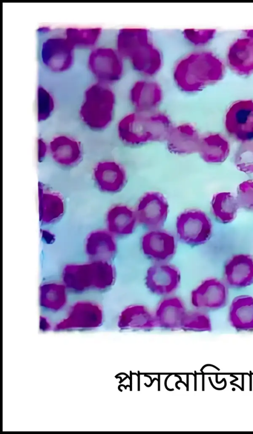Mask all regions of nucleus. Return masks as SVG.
<instances>
[{
	"label": "nucleus",
	"instance_id": "obj_1",
	"mask_svg": "<svg viewBox=\"0 0 253 434\" xmlns=\"http://www.w3.org/2000/svg\"><path fill=\"white\" fill-rule=\"evenodd\" d=\"M225 71L222 61L212 52L202 50L189 52L175 63L172 75L181 91L194 93L222 78Z\"/></svg>",
	"mask_w": 253,
	"mask_h": 434
},
{
	"label": "nucleus",
	"instance_id": "obj_2",
	"mask_svg": "<svg viewBox=\"0 0 253 434\" xmlns=\"http://www.w3.org/2000/svg\"><path fill=\"white\" fill-rule=\"evenodd\" d=\"M172 126L169 116L159 110L149 112L133 111L120 119L117 133L125 145L137 146L166 141Z\"/></svg>",
	"mask_w": 253,
	"mask_h": 434
},
{
	"label": "nucleus",
	"instance_id": "obj_3",
	"mask_svg": "<svg viewBox=\"0 0 253 434\" xmlns=\"http://www.w3.org/2000/svg\"><path fill=\"white\" fill-rule=\"evenodd\" d=\"M115 106L116 96L111 86L96 81L84 92L79 109L80 119L92 131L104 130L113 120Z\"/></svg>",
	"mask_w": 253,
	"mask_h": 434
},
{
	"label": "nucleus",
	"instance_id": "obj_4",
	"mask_svg": "<svg viewBox=\"0 0 253 434\" xmlns=\"http://www.w3.org/2000/svg\"><path fill=\"white\" fill-rule=\"evenodd\" d=\"M125 61L115 47L100 46L89 54L87 67L96 81L111 86L123 78Z\"/></svg>",
	"mask_w": 253,
	"mask_h": 434
},
{
	"label": "nucleus",
	"instance_id": "obj_5",
	"mask_svg": "<svg viewBox=\"0 0 253 434\" xmlns=\"http://www.w3.org/2000/svg\"><path fill=\"white\" fill-rule=\"evenodd\" d=\"M179 239L190 246L205 243L212 232L211 220L207 215L199 210H190L182 213L176 222Z\"/></svg>",
	"mask_w": 253,
	"mask_h": 434
},
{
	"label": "nucleus",
	"instance_id": "obj_6",
	"mask_svg": "<svg viewBox=\"0 0 253 434\" xmlns=\"http://www.w3.org/2000/svg\"><path fill=\"white\" fill-rule=\"evenodd\" d=\"M75 48L64 34L52 35L42 44L40 52L41 61L50 71H66L73 64Z\"/></svg>",
	"mask_w": 253,
	"mask_h": 434
},
{
	"label": "nucleus",
	"instance_id": "obj_7",
	"mask_svg": "<svg viewBox=\"0 0 253 434\" xmlns=\"http://www.w3.org/2000/svg\"><path fill=\"white\" fill-rule=\"evenodd\" d=\"M228 134L242 143L253 141V100H239L228 109L225 118Z\"/></svg>",
	"mask_w": 253,
	"mask_h": 434
},
{
	"label": "nucleus",
	"instance_id": "obj_8",
	"mask_svg": "<svg viewBox=\"0 0 253 434\" xmlns=\"http://www.w3.org/2000/svg\"><path fill=\"white\" fill-rule=\"evenodd\" d=\"M169 205L161 193L150 191L140 199L135 210L137 221L150 230L161 229L167 219Z\"/></svg>",
	"mask_w": 253,
	"mask_h": 434
},
{
	"label": "nucleus",
	"instance_id": "obj_9",
	"mask_svg": "<svg viewBox=\"0 0 253 434\" xmlns=\"http://www.w3.org/2000/svg\"><path fill=\"white\" fill-rule=\"evenodd\" d=\"M163 96L162 88L158 81L153 78L142 77L132 84L128 99L133 111L149 112L158 110Z\"/></svg>",
	"mask_w": 253,
	"mask_h": 434
},
{
	"label": "nucleus",
	"instance_id": "obj_10",
	"mask_svg": "<svg viewBox=\"0 0 253 434\" xmlns=\"http://www.w3.org/2000/svg\"><path fill=\"white\" fill-rule=\"evenodd\" d=\"M191 303L198 310H215L227 303L228 290L225 284L215 278L203 281L191 293Z\"/></svg>",
	"mask_w": 253,
	"mask_h": 434
},
{
	"label": "nucleus",
	"instance_id": "obj_11",
	"mask_svg": "<svg viewBox=\"0 0 253 434\" xmlns=\"http://www.w3.org/2000/svg\"><path fill=\"white\" fill-rule=\"evenodd\" d=\"M180 280V272L176 266L167 263H157L148 269L145 284L153 293L166 296L176 290Z\"/></svg>",
	"mask_w": 253,
	"mask_h": 434
},
{
	"label": "nucleus",
	"instance_id": "obj_12",
	"mask_svg": "<svg viewBox=\"0 0 253 434\" xmlns=\"http://www.w3.org/2000/svg\"><path fill=\"white\" fill-rule=\"evenodd\" d=\"M141 247L144 254L157 263H166L176 251L173 235L161 229L150 230L145 234L142 239Z\"/></svg>",
	"mask_w": 253,
	"mask_h": 434
},
{
	"label": "nucleus",
	"instance_id": "obj_13",
	"mask_svg": "<svg viewBox=\"0 0 253 434\" xmlns=\"http://www.w3.org/2000/svg\"><path fill=\"white\" fill-rule=\"evenodd\" d=\"M93 178L98 189L108 193L120 192L127 181L123 166L112 160L98 162L93 169Z\"/></svg>",
	"mask_w": 253,
	"mask_h": 434
},
{
	"label": "nucleus",
	"instance_id": "obj_14",
	"mask_svg": "<svg viewBox=\"0 0 253 434\" xmlns=\"http://www.w3.org/2000/svg\"><path fill=\"white\" fill-rule=\"evenodd\" d=\"M201 136L191 124L173 126L167 138V146L172 153L184 155L198 152Z\"/></svg>",
	"mask_w": 253,
	"mask_h": 434
},
{
	"label": "nucleus",
	"instance_id": "obj_15",
	"mask_svg": "<svg viewBox=\"0 0 253 434\" xmlns=\"http://www.w3.org/2000/svg\"><path fill=\"white\" fill-rule=\"evenodd\" d=\"M128 61L133 70L142 77L153 78L161 70L164 57L152 40L137 50Z\"/></svg>",
	"mask_w": 253,
	"mask_h": 434
},
{
	"label": "nucleus",
	"instance_id": "obj_16",
	"mask_svg": "<svg viewBox=\"0 0 253 434\" xmlns=\"http://www.w3.org/2000/svg\"><path fill=\"white\" fill-rule=\"evenodd\" d=\"M224 283L233 289H242L253 284V257L239 254L232 256L225 264Z\"/></svg>",
	"mask_w": 253,
	"mask_h": 434
},
{
	"label": "nucleus",
	"instance_id": "obj_17",
	"mask_svg": "<svg viewBox=\"0 0 253 434\" xmlns=\"http://www.w3.org/2000/svg\"><path fill=\"white\" fill-rule=\"evenodd\" d=\"M114 235L108 230L92 231L86 237L85 252L90 261H110L117 252Z\"/></svg>",
	"mask_w": 253,
	"mask_h": 434
},
{
	"label": "nucleus",
	"instance_id": "obj_18",
	"mask_svg": "<svg viewBox=\"0 0 253 434\" xmlns=\"http://www.w3.org/2000/svg\"><path fill=\"white\" fill-rule=\"evenodd\" d=\"M227 63L234 72L241 75L253 73V39L238 38L229 46L226 55Z\"/></svg>",
	"mask_w": 253,
	"mask_h": 434
},
{
	"label": "nucleus",
	"instance_id": "obj_19",
	"mask_svg": "<svg viewBox=\"0 0 253 434\" xmlns=\"http://www.w3.org/2000/svg\"><path fill=\"white\" fill-rule=\"evenodd\" d=\"M48 145L52 159L60 166L71 167L76 165L82 159L81 145L78 140L71 137L56 136L51 140Z\"/></svg>",
	"mask_w": 253,
	"mask_h": 434
},
{
	"label": "nucleus",
	"instance_id": "obj_20",
	"mask_svg": "<svg viewBox=\"0 0 253 434\" xmlns=\"http://www.w3.org/2000/svg\"><path fill=\"white\" fill-rule=\"evenodd\" d=\"M152 40L150 32L146 28L124 27L117 33L115 48L125 60H128L140 48Z\"/></svg>",
	"mask_w": 253,
	"mask_h": 434
},
{
	"label": "nucleus",
	"instance_id": "obj_21",
	"mask_svg": "<svg viewBox=\"0 0 253 434\" xmlns=\"http://www.w3.org/2000/svg\"><path fill=\"white\" fill-rule=\"evenodd\" d=\"M38 202L39 220L42 223L52 224L62 217L65 210L62 197L40 182L38 184Z\"/></svg>",
	"mask_w": 253,
	"mask_h": 434
},
{
	"label": "nucleus",
	"instance_id": "obj_22",
	"mask_svg": "<svg viewBox=\"0 0 253 434\" xmlns=\"http://www.w3.org/2000/svg\"><path fill=\"white\" fill-rule=\"evenodd\" d=\"M136 221L135 211L127 206L122 204L112 207L106 217L107 230L113 235L119 236L131 234Z\"/></svg>",
	"mask_w": 253,
	"mask_h": 434
},
{
	"label": "nucleus",
	"instance_id": "obj_23",
	"mask_svg": "<svg viewBox=\"0 0 253 434\" xmlns=\"http://www.w3.org/2000/svg\"><path fill=\"white\" fill-rule=\"evenodd\" d=\"M229 152V142L220 134L210 133L201 136L198 152L204 161L211 163L222 162Z\"/></svg>",
	"mask_w": 253,
	"mask_h": 434
},
{
	"label": "nucleus",
	"instance_id": "obj_24",
	"mask_svg": "<svg viewBox=\"0 0 253 434\" xmlns=\"http://www.w3.org/2000/svg\"><path fill=\"white\" fill-rule=\"evenodd\" d=\"M231 325L241 330H253V297L240 295L232 301L229 311Z\"/></svg>",
	"mask_w": 253,
	"mask_h": 434
},
{
	"label": "nucleus",
	"instance_id": "obj_25",
	"mask_svg": "<svg viewBox=\"0 0 253 434\" xmlns=\"http://www.w3.org/2000/svg\"><path fill=\"white\" fill-rule=\"evenodd\" d=\"M186 313L182 301L177 297L164 299L159 304L155 316L156 322L164 327H176L182 324Z\"/></svg>",
	"mask_w": 253,
	"mask_h": 434
},
{
	"label": "nucleus",
	"instance_id": "obj_26",
	"mask_svg": "<svg viewBox=\"0 0 253 434\" xmlns=\"http://www.w3.org/2000/svg\"><path fill=\"white\" fill-rule=\"evenodd\" d=\"M239 208L236 197L230 192L216 193L211 200V213L215 219L222 223L232 221Z\"/></svg>",
	"mask_w": 253,
	"mask_h": 434
},
{
	"label": "nucleus",
	"instance_id": "obj_27",
	"mask_svg": "<svg viewBox=\"0 0 253 434\" xmlns=\"http://www.w3.org/2000/svg\"><path fill=\"white\" fill-rule=\"evenodd\" d=\"M156 319L143 305H133L126 307L119 317V325L122 327L149 328L153 327Z\"/></svg>",
	"mask_w": 253,
	"mask_h": 434
},
{
	"label": "nucleus",
	"instance_id": "obj_28",
	"mask_svg": "<svg viewBox=\"0 0 253 434\" xmlns=\"http://www.w3.org/2000/svg\"><path fill=\"white\" fill-rule=\"evenodd\" d=\"M102 34L99 27H70L66 28L64 35L76 47L94 48Z\"/></svg>",
	"mask_w": 253,
	"mask_h": 434
},
{
	"label": "nucleus",
	"instance_id": "obj_29",
	"mask_svg": "<svg viewBox=\"0 0 253 434\" xmlns=\"http://www.w3.org/2000/svg\"><path fill=\"white\" fill-rule=\"evenodd\" d=\"M41 292V304L45 308L57 310L65 305L66 295L63 286L56 284L45 285L42 287Z\"/></svg>",
	"mask_w": 253,
	"mask_h": 434
},
{
	"label": "nucleus",
	"instance_id": "obj_30",
	"mask_svg": "<svg viewBox=\"0 0 253 434\" xmlns=\"http://www.w3.org/2000/svg\"><path fill=\"white\" fill-rule=\"evenodd\" d=\"M54 107L52 95L43 87L39 86L37 90L36 97V113L38 122H42L49 118Z\"/></svg>",
	"mask_w": 253,
	"mask_h": 434
},
{
	"label": "nucleus",
	"instance_id": "obj_31",
	"mask_svg": "<svg viewBox=\"0 0 253 434\" xmlns=\"http://www.w3.org/2000/svg\"><path fill=\"white\" fill-rule=\"evenodd\" d=\"M234 164L242 172L253 173V141L242 143L235 154Z\"/></svg>",
	"mask_w": 253,
	"mask_h": 434
},
{
	"label": "nucleus",
	"instance_id": "obj_32",
	"mask_svg": "<svg viewBox=\"0 0 253 434\" xmlns=\"http://www.w3.org/2000/svg\"><path fill=\"white\" fill-rule=\"evenodd\" d=\"M216 33L215 29H185L182 32L184 39L193 46L200 47L209 43Z\"/></svg>",
	"mask_w": 253,
	"mask_h": 434
},
{
	"label": "nucleus",
	"instance_id": "obj_33",
	"mask_svg": "<svg viewBox=\"0 0 253 434\" xmlns=\"http://www.w3.org/2000/svg\"><path fill=\"white\" fill-rule=\"evenodd\" d=\"M181 325L187 328L199 330H209L211 328L209 316L200 310L186 312Z\"/></svg>",
	"mask_w": 253,
	"mask_h": 434
},
{
	"label": "nucleus",
	"instance_id": "obj_34",
	"mask_svg": "<svg viewBox=\"0 0 253 434\" xmlns=\"http://www.w3.org/2000/svg\"><path fill=\"white\" fill-rule=\"evenodd\" d=\"M236 198L239 208L253 212V180L239 184Z\"/></svg>",
	"mask_w": 253,
	"mask_h": 434
},
{
	"label": "nucleus",
	"instance_id": "obj_35",
	"mask_svg": "<svg viewBox=\"0 0 253 434\" xmlns=\"http://www.w3.org/2000/svg\"><path fill=\"white\" fill-rule=\"evenodd\" d=\"M49 151V145L42 138L37 140V158L39 162L44 160Z\"/></svg>",
	"mask_w": 253,
	"mask_h": 434
},
{
	"label": "nucleus",
	"instance_id": "obj_36",
	"mask_svg": "<svg viewBox=\"0 0 253 434\" xmlns=\"http://www.w3.org/2000/svg\"><path fill=\"white\" fill-rule=\"evenodd\" d=\"M42 237L47 243H52L55 240L54 235L50 231L46 230H41Z\"/></svg>",
	"mask_w": 253,
	"mask_h": 434
},
{
	"label": "nucleus",
	"instance_id": "obj_37",
	"mask_svg": "<svg viewBox=\"0 0 253 434\" xmlns=\"http://www.w3.org/2000/svg\"><path fill=\"white\" fill-rule=\"evenodd\" d=\"M244 32L246 37L253 39V30H246Z\"/></svg>",
	"mask_w": 253,
	"mask_h": 434
}]
</instances>
